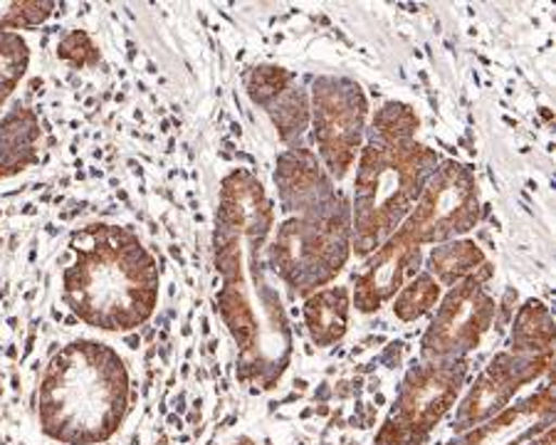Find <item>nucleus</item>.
<instances>
[{
	"instance_id": "12",
	"label": "nucleus",
	"mask_w": 556,
	"mask_h": 445,
	"mask_svg": "<svg viewBox=\"0 0 556 445\" xmlns=\"http://www.w3.org/2000/svg\"><path fill=\"white\" fill-rule=\"evenodd\" d=\"M420 265V245L410 243L401 233L393 236L379 253H376L362 272L356 275V309L376 312L386 300H391L403 288L408 275H416Z\"/></svg>"
},
{
	"instance_id": "9",
	"label": "nucleus",
	"mask_w": 556,
	"mask_h": 445,
	"mask_svg": "<svg viewBox=\"0 0 556 445\" xmlns=\"http://www.w3.org/2000/svg\"><path fill=\"white\" fill-rule=\"evenodd\" d=\"M364 119L366 97L352 79L319 77L314 82V144L337 178L354 164Z\"/></svg>"
},
{
	"instance_id": "20",
	"label": "nucleus",
	"mask_w": 556,
	"mask_h": 445,
	"mask_svg": "<svg viewBox=\"0 0 556 445\" xmlns=\"http://www.w3.org/2000/svg\"><path fill=\"white\" fill-rule=\"evenodd\" d=\"M292 77L294 75L285 73L282 67H273V65L253 67L248 73V79H245L250 100H253L260 106H267L285 92L287 85L292 82Z\"/></svg>"
},
{
	"instance_id": "18",
	"label": "nucleus",
	"mask_w": 556,
	"mask_h": 445,
	"mask_svg": "<svg viewBox=\"0 0 556 445\" xmlns=\"http://www.w3.org/2000/svg\"><path fill=\"white\" fill-rule=\"evenodd\" d=\"M265 110L273 117L285 144H290V149H300V137L307 129V102H304L300 89H285Z\"/></svg>"
},
{
	"instance_id": "6",
	"label": "nucleus",
	"mask_w": 556,
	"mask_h": 445,
	"mask_svg": "<svg viewBox=\"0 0 556 445\" xmlns=\"http://www.w3.org/2000/svg\"><path fill=\"white\" fill-rule=\"evenodd\" d=\"M468 367V359L457 356L410 369L389 418L376 433L374 445H426L430 433L460 396Z\"/></svg>"
},
{
	"instance_id": "3",
	"label": "nucleus",
	"mask_w": 556,
	"mask_h": 445,
	"mask_svg": "<svg viewBox=\"0 0 556 445\" xmlns=\"http://www.w3.org/2000/svg\"><path fill=\"white\" fill-rule=\"evenodd\" d=\"M40 431L62 445H100L129 414V369L119 352L97 340L62 346L35 394Z\"/></svg>"
},
{
	"instance_id": "1",
	"label": "nucleus",
	"mask_w": 556,
	"mask_h": 445,
	"mask_svg": "<svg viewBox=\"0 0 556 445\" xmlns=\"http://www.w3.org/2000/svg\"><path fill=\"white\" fill-rule=\"evenodd\" d=\"M273 223L275 208L257 176L236 168L223 178L213 230L215 309L238 346V381L253 391L275 389L292 361L290 317L263 270Z\"/></svg>"
},
{
	"instance_id": "22",
	"label": "nucleus",
	"mask_w": 556,
	"mask_h": 445,
	"mask_svg": "<svg viewBox=\"0 0 556 445\" xmlns=\"http://www.w3.org/2000/svg\"><path fill=\"white\" fill-rule=\"evenodd\" d=\"M230 445H255L253 441L250 438H240V441H236V443H230Z\"/></svg>"
},
{
	"instance_id": "14",
	"label": "nucleus",
	"mask_w": 556,
	"mask_h": 445,
	"mask_svg": "<svg viewBox=\"0 0 556 445\" xmlns=\"http://www.w3.org/2000/svg\"><path fill=\"white\" fill-rule=\"evenodd\" d=\"M304 322H307L312 342L331 346L344 340L349 325V290L329 288L304 302Z\"/></svg>"
},
{
	"instance_id": "8",
	"label": "nucleus",
	"mask_w": 556,
	"mask_h": 445,
	"mask_svg": "<svg viewBox=\"0 0 556 445\" xmlns=\"http://www.w3.org/2000/svg\"><path fill=\"white\" fill-rule=\"evenodd\" d=\"M478 223V186L468 166L443 164L424 189L416 211L399 233L410 243L424 245L435 240L468 233Z\"/></svg>"
},
{
	"instance_id": "11",
	"label": "nucleus",
	"mask_w": 556,
	"mask_h": 445,
	"mask_svg": "<svg viewBox=\"0 0 556 445\" xmlns=\"http://www.w3.org/2000/svg\"><path fill=\"white\" fill-rule=\"evenodd\" d=\"M554 429V389L546 384L522 404L488 418L447 445H527Z\"/></svg>"
},
{
	"instance_id": "17",
	"label": "nucleus",
	"mask_w": 556,
	"mask_h": 445,
	"mask_svg": "<svg viewBox=\"0 0 556 445\" xmlns=\"http://www.w3.org/2000/svg\"><path fill=\"white\" fill-rule=\"evenodd\" d=\"M30 67V50L21 35L13 30H0V110L8 97L15 92Z\"/></svg>"
},
{
	"instance_id": "15",
	"label": "nucleus",
	"mask_w": 556,
	"mask_h": 445,
	"mask_svg": "<svg viewBox=\"0 0 556 445\" xmlns=\"http://www.w3.org/2000/svg\"><path fill=\"white\" fill-rule=\"evenodd\" d=\"M509 352L546 354L554 352V319L542 300H527L513 329Z\"/></svg>"
},
{
	"instance_id": "21",
	"label": "nucleus",
	"mask_w": 556,
	"mask_h": 445,
	"mask_svg": "<svg viewBox=\"0 0 556 445\" xmlns=\"http://www.w3.org/2000/svg\"><path fill=\"white\" fill-rule=\"evenodd\" d=\"M527 445H554V429H552V431H546V433H542L540 438L529 441Z\"/></svg>"
},
{
	"instance_id": "19",
	"label": "nucleus",
	"mask_w": 556,
	"mask_h": 445,
	"mask_svg": "<svg viewBox=\"0 0 556 445\" xmlns=\"http://www.w3.org/2000/svg\"><path fill=\"white\" fill-rule=\"evenodd\" d=\"M441 297V284H438L428 272L418 275V278L401 290V295L393 302V312L401 322H416L433 309V305Z\"/></svg>"
},
{
	"instance_id": "2",
	"label": "nucleus",
	"mask_w": 556,
	"mask_h": 445,
	"mask_svg": "<svg viewBox=\"0 0 556 445\" xmlns=\"http://www.w3.org/2000/svg\"><path fill=\"white\" fill-rule=\"evenodd\" d=\"M75 260L62 275V300L79 322L134 332L159 305V263L127 226L92 223L70 240Z\"/></svg>"
},
{
	"instance_id": "10",
	"label": "nucleus",
	"mask_w": 556,
	"mask_h": 445,
	"mask_svg": "<svg viewBox=\"0 0 556 445\" xmlns=\"http://www.w3.org/2000/svg\"><path fill=\"white\" fill-rule=\"evenodd\" d=\"M554 367V352L546 354H517L500 352L490 367L480 373L470 394L463 398L455 411V433H465L475 425L485 423L488 418L497 416L509 406V400L522 386L542 379Z\"/></svg>"
},
{
	"instance_id": "7",
	"label": "nucleus",
	"mask_w": 556,
	"mask_h": 445,
	"mask_svg": "<svg viewBox=\"0 0 556 445\" xmlns=\"http://www.w3.org/2000/svg\"><path fill=\"white\" fill-rule=\"evenodd\" d=\"M492 278V267L485 263L468 278L455 282L447 292L435 319L424 336V359L443 361L470 354L482 342V336L497 315L495 300L482 288Z\"/></svg>"
},
{
	"instance_id": "16",
	"label": "nucleus",
	"mask_w": 556,
	"mask_h": 445,
	"mask_svg": "<svg viewBox=\"0 0 556 445\" xmlns=\"http://www.w3.org/2000/svg\"><path fill=\"white\" fill-rule=\"evenodd\" d=\"M478 265H485V255L470 240H460V243H451L443 247H433L430 253V270H433L441 282L455 284L468 278Z\"/></svg>"
},
{
	"instance_id": "13",
	"label": "nucleus",
	"mask_w": 556,
	"mask_h": 445,
	"mask_svg": "<svg viewBox=\"0 0 556 445\" xmlns=\"http://www.w3.org/2000/svg\"><path fill=\"white\" fill-rule=\"evenodd\" d=\"M40 122L33 110L15 106L0 119V178L23 174L40 162Z\"/></svg>"
},
{
	"instance_id": "4",
	"label": "nucleus",
	"mask_w": 556,
	"mask_h": 445,
	"mask_svg": "<svg viewBox=\"0 0 556 445\" xmlns=\"http://www.w3.org/2000/svg\"><path fill=\"white\" fill-rule=\"evenodd\" d=\"M438 156L410 137L374 131L356 178L354 243L356 255H369L389 236L424 191Z\"/></svg>"
},
{
	"instance_id": "5",
	"label": "nucleus",
	"mask_w": 556,
	"mask_h": 445,
	"mask_svg": "<svg viewBox=\"0 0 556 445\" xmlns=\"http://www.w3.org/2000/svg\"><path fill=\"white\" fill-rule=\"evenodd\" d=\"M349 206L342 195L325 206L302 211L277 228L270 265L292 295H309L342 272L349 257Z\"/></svg>"
}]
</instances>
